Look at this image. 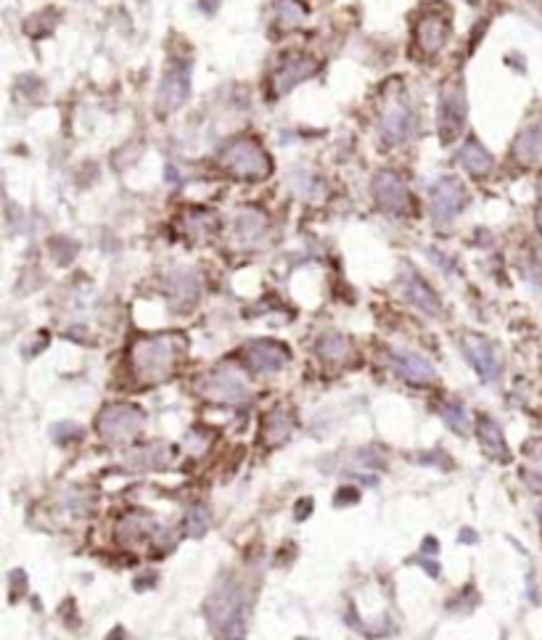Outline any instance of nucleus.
Segmentation results:
<instances>
[{
	"mask_svg": "<svg viewBox=\"0 0 542 640\" xmlns=\"http://www.w3.org/2000/svg\"><path fill=\"white\" fill-rule=\"evenodd\" d=\"M188 350L185 336L180 333H159V336H141L133 342L127 358L130 371L141 384H159L167 381L180 366Z\"/></svg>",
	"mask_w": 542,
	"mask_h": 640,
	"instance_id": "obj_1",
	"label": "nucleus"
},
{
	"mask_svg": "<svg viewBox=\"0 0 542 640\" xmlns=\"http://www.w3.org/2000/svg\"><path fill=\"white\" fill-rule=\"evenodd\" d=\"M207 619L217 638H244L249 619L246 590L236 583L217 587L207 603Z\"/></svg>",
	"mask_w": 542,
	"mask_h": 640,
	"instance_id": "obj_2",
	"label": "nucleus"
},
{
	"mask_svg": "<svg viewBox=\"0 0 542 640\" xmlns=\"http://www.w3.org/2000/svg\"><path fill=\"white\" fill-rule=\"evenodd\" d=\"M143 411L138 405H130V402H116V405H107L101 413H99V434L101 439L108 445H127L133 442L141 428H143Z\"/></svg>",
	"mask_w": 542,
	"mask_h": 640,
	"instance_id": "obj_3",
	"label": "nucleus"
},
{
	"mask_svg": "<svg viewBox=\"0 0 542 640\" xmlns=\"http://www.w3.org/2000/svg\"><path fill=\"white\" fill-rule=\"evenodd\" d=\"M222 164H225V169H230L236 177H244V180H265L272 172L268 151L252 138H241V141L230 143L222 151Z\"/></svg>",
	"mask_w": 542,
	"mask_h": 640,
	"instance_id": "obj_4",
	"label": "nucleus"
},
{
	"mask_svg": "<svg viewBox=\"0 0 542 640\" xmlns=\"http://www.w3.org/2000/svg\"><path fill=\"white\" fill-rule=\"evenodd\" d=\"M196 392L204 394L212 402H225V405H241L249 400V384L246 378L230 366L217 368L215 374L204 376L196 384Z\"/></svg>",
	"mask_w": 542,
	"mask_h": 640,
	"instance_id": "obj_5",
	"label": "nucleus"
},
{
	"mask_svg": "<svg viewBox=\"0 0 542 640\" xmlns=\"http://www.w3.org/2000/svg\"><path fill=\"white\" fill-rule=\"evenodd\" d=\"M466 122V96L460 85H447L439 99V135L442 143H452Z\"/></svg>",
	"mask_w": 542,
	"mask_h": 640,
	"instance_id": "obj_6",
	"label": "nucleus"
},
{
	"mask_svg": "<svg viewBox=\"0 0 542 640\" xmlns=\"http://www.w3.org/2000/svg\"><path fill=\"white\" fill-rule=\"evenodd\" d=\"M466 207V188L455 177H444L432 188V214L436 225L452 222Z\"/></svg>",
	"mask_w": 542,
	"mask_h": 640,
	"instance_id": "obj_7",
	"label": "nucleus"
},
{
	"mask_svg": "<svg viewBox=\"0 0 542 640\" xmlns=\"http://www.w3.org/2000/svg\"><path fill=\"white\" fill-rule=\"evenodd\" d=\"M463 355L469 358V363L474 366V371L482 376L485 384H495L500 378V360L492 350L487 339H482L479 333H463L460 339Z\"/></svg>",
	"mask_w": 542,
	"mask_h": 640,
	"instance_id": "obj_8",
	"label": "nucleus"
},
{
	"mask_svg": "<svg viewBox=\"0 0 542 640\" xmlns=\"http://www.w3.org/2000/svg\"><path fill=\"white\" fill-rule=\"evenodd\" d=\"M374 194H376V202H379L383 212L402 214L410 210L408 186L397 172H381L379 177L374 180Z\"/></svg>",
	"mask_w": 542,
	"mask_h": 640,
	"instance_id": "obj_9",
	"label": "nucleus"
},
{
	"mask_svg": "<svg viewBox=\"0 0 542 640\" xmlns=\"http://www.w3.org/2000/svg\"><path fill=\"white\" fill-rule=\"evenodd\" d=\"M244 358H246L252 371H257V374H275V371H280L288 363V350L280 342L260 339V342H252L244 350Z\"/></svg>",
	"mask_w": 542,
	"mask_h": 640,
	"instance_id": "obj_10",
	"label": "nucleus"
},
{
	"mask_svg": "<svg viewBox=\"0 0 542 640\" xmlns=\"http://www.w3.org/2000/svg\"><path fill=\"white\" fill-rule=\"evenodd\" d=\"M188 93H191V74H188V66H172L167 74H164L162 88H159V96H157V107L162 114L167 111H175L188 101Z\"/></svg>",
	"mask_w": 542,
	"mask_h": 640,
	"instance_id": "obj_11",
	"label": "nucleus"
},
{
	"mask_svg": "<svg viewBox=\"0 0 542 640\" xmlns=\"http://www.w3.org/2000/svg\"><path fill=\"white\" fill-rule=\"evenodd\" d=\"M315 72H318V61H315V58L297 56V58L286 61V64L275 72V77H272V88H275L278 96H283V93H288L294 85H299V82H305L307 77H313Z\"/></svg>",
	"mask_w": 542,
	"mask_h": 640,
	"instance_id": "obj_12",
	"label": "nucleus"
},
{
	"mask_svg": "<svg viewBox=\"0 0 542 640\" xmlns=\"http://www.w3.org/2000/svg\"><path fill=\"white\" fill-rule=\"evenodd\" d=\"M402 289H405L408 302H413L424 316L442 318V302H439V297L434 294V289L426 281H421L416 272L408 270V272H405V281H402Z\"/></svg>",
	"mask_w": 542,
	"mask_h": 640,
	"instance_id": "obj_13",
	"label": "nucleus"
},
{
	"mask_svg": "<svg viewBox=\"0 0 542 640\" xmlns=\"http://www.w3.org/2000/svg\"><path fill=\"white\" fill-rule=\"evenodd\" d=\"M391 363L397 366V371L405 376L410 384H432L436 378L434 366L418 352L410 350H391Z\"/></svg>",
	"mask_w": 542,
	"mask_h": 640,
	"instance_id": "obj_14",
	"label": "nucleus"
},
{
	"mask_svg": "<svg viewBox=\"0 0 542 640\" xmlns=\"http://www.w3.org/2000/svg\"><path fill=\"white\" fill-rule=\"evenodd\" d=\"M154 534H157V524L143 511H133V514L122 516L119 524H116V540H119V545H127V548L138 545V542H146Z\"/></svg>",
	"mask_w": 542,
	"mask_h": 640,
	"instance_id": "obj_15",
	"label": "nucleus"
},
{
	"mask_svg": "<svg viewBox=\"0 0 542 640\" xmlns=\"http://www.w3.org/2000/svg\"><path fill=\"white\" fill-rule=\"evenodd\" d=\"M381 135L391 146L405 143L413 135V114L405 107L386 108V114L381 117Z\"/></svg>",
	"mask_w": 542,
	"mask_h": 640,
	"instance_id": "obj_16",
	"label": "nucleus"
},
{
	"mask_svg": "<svg viewBox=\"0 0 542 640\" xmlns=\"http://www.w3.org/2000/svg\"><path fill=\"white\" fill-rule=\"evenodd\" d=\"M479 439H482V447H485L487 458H492L495 463H508L511 461V450L505 445V437L489 416L479 419Z\"/></svg>",
	"mask_w": 542,
	"mask_h": 640,
	"instance_id": "obj_17",
	"label": "nucleus"
},
{
	"mask_svg": "<svg viewBox=\"0 0 542 640\" xmlns=\"http://www.w3.org/2000/svg\"><path fill=\"white\" fill-rule=\"evenodd\" d=\"M447 35H450V27L442 16H424L416 38H418V46L424 54H436L447 43Z\"/></svg>",
	"mask_w": 542,
	"mask_h": 640,
	"instance_id": "obj_18",
	"label": "nucleus"
},
{
	"mask_svg": "<svg viewBox=\"0 0 542 640\" xmlns=\"http://www.w3.org/2000/svg\"><path fill=\"white\" fill-rule=\"evenodd\" d=\"M294 428V413L286 411V408H275L265 416V424H262V442L265 445H280L288 439Z\"/></svg>",
	"mask_w": 542,
	"mask_h": 640,
	"instance_id": "obj_19",
	"label": "nucleus"
},
{
	"mask_svg": "<svg viewBox=\"0 0 542 640\" xmlns=\"http://www.w3.org/2000/svg\"><path fill=\"white\" fill-rule=\"evenodd\" d=\"M513 157L521 164H532L542 157V125H532L521 130V135L513 143Z\"/></svg>",
	"mask_w": 542,
	"mask_h": 640,
	"instance_id": "obj_20",
	"label": "nucleus"
},
{
	"mask_svg": "<svg viewBox=\"0 0 542 640\" xmlns=\"http://www.w3.org/2000/svg\"><path fill=\"white\" fill-rule=\"evenodd\" d=\"M172 461V450L164 445H149L130 455V469H162Z\"/></svg>",
	"mask_w": 542,
	"mask_h": 640,
	"instance_id": "obj_21",
	"label": "nucleus"
},
{
	"mask_svg": "<svg viewBox=\"0 0 542 640\" xmlns=\"http://www.w3.org/2000/svg\"><path fill=\"white\" fill-rule=\"evenodd\" d=\"M458 160H460V164H463L471 175H477V177L487 175L489 169H492V157H489L479 143H474V141L460 149V157H458Z\"/></svg>",
	"mask_w": 542,
	"mask_h": 640,
	"instance_id": "obj_22",
	"label": "nucleus"
},
{
	"mask_svg": "<svg viewBox=\"0 0 542 640\" xmlns=\"http://www.w3.org/2000/svg\"><path fill=\"white\" fill-rule=\"evenodd\" d=\"M318 352H321V358L331 360V363H344L352 355V344L341 333H328L318 342Z\"/></svg>",
	"mask_w": 542,
	"mask_h": 640,
	"instance_id": "obj_23",
	"label": "nucleus"
},
{
	"mask_svg": "<svg viewBox=\"0 0 542 640\" xmlns=\"http://www.w3.org/2000/svg\"><path fill=\"white\" fill-rule=\"evenodd\" d=\"M169 294H172V299H175L177 305H180V299H185V307L194 305L196 297H199V281H196V275H191V272H177V275H172V281H169Z\"/></svg>",
	"mask_w": 542,
	"mask_h": 640,
	"instance_id": "obj_24",
	"label": "nucleus"
},
{
	"mask_svg": "<svg viewBox=\"0 0 542 640\" xmlns=\"http://www.w3.org/2000/svg\"><path fill=\"white\" fill-rule=\"evenodd\" d=\"M439 413H442V421L452 428L455 434H469V431H471V413L466 411V405H460V402H447V405H442Z\"/></svg>",
	"mask_w": 542,
	"mask_h": 640,
	"instance_id": "obj_25",
	"label": "nucleus"
},
{
	"mask_svg": "<svg viewBox=\"0 0 542 640\" xmlns=\"http://www.w3.org/2000/svg\"><path fill=\"white\" fill-rule=\"evenodd\" d=\"M210 527H212V514H210V508H207L204 503L191 506V511H188V516H185V532L191 534V537H204Z\"/></svg>",
	"mask_w": 542,
	"mask_h": 640,
	"instance_id": "obj_26",
	"label": "nucleus"
},
{
	"mask_svg": "<svg viewBox=\"0 0 542 640\" xmlns=\"http://www.w3.org/2000/svg\"><path fill=\"white\" fill-rule=\"evenodd\" d=\"M275 16H278L280 27H294L305 19V11L297 0H278L275 3Z\"/></svg>",
	"mask_w": 542,
	"mask_h": 640,
	"instance_id": "obj_27",
	"label": "nucleus"
},
{
	"mask_svg": "<svg viewBox=\"0 0 542 640\" xmlns=\"http://www.w3.org/2000/svg\"><path fill=\"white\" fill-rule=\"evenodd\" d=\"M51 434H54V439L58 442V445H66V442H80L82 434H85V428L72 424V421H64V424H58V427L51 428Z\"/></svg>",
	"mask_w": 542,
	"mask_h": 640,
	"instance_id": "obj_28",
	"label": "nucleus"
},
{
	"mask_svg": "<svg viewBox=\"0 0 542 640\" xmlns=\"http://www.w3.org/2000/svg\"><path fill=\"white\" fill-rule=\"evenodd\" d=\"M185 447H188V453H194V455H202L207 447H210V434H199L196 428L185 437Z\"/></svg>",
	"mask_w": 542,
	"mask_h": 640,
	"instance_id": "obj_29",
	"label": "nucleus"
},
{
	"mask_svg": "<svg viewBox=\"0 0 542 640\" xmlns=\"http://www.w3.org/2000/svg\"><path fill=\"white\" fill-rule=\"evenodd\" d=\"M262 225H265V217L257 212H244L241 214V220H238V228H241L244 233H260Z\"/></svg>",
	"mask_w": 542,
	"mask_h": 640,
	"instance_id": "obj_30",
	"label": "nucleus"
},
{
	"mask_svg": "<svg viewBox=\"0 0 542 640\" xmlns=\"http://www.w3.org/2000/svg\"><path fill=\"white\" fill-rule=\"evenodd\" d=\"M357 497H360V495H357V489L347 487V489L336 492V506H347V503H355Z\"/></svg>",
	"mask_w": 542,
	"mask_h": 640,
	"instance_id": "obj_31",
	"label": "nucleus"
},
{
	"mask_svg": "<svg viewBox=\"0 0 542 640\" xmlns=\"http://www.w3.org/2000/svg\"><path fill=\"white\" fill-rule=\"evenodd\" d=\"M310 511H313V500L307 497V500H302V503H299L297 519H299V522H302V519H307V516H310Z\"/></svg>",
	"mask_w": 542,
	"mask_h": 640,
	"instance_id": "obj_32",
	"label": "nucleus"
},
{
	"mask_svg": "<svg viewBox=\"0 0 542 640\" xmlns=\"http://www.w3.org/2000/svg\"><path fill=\"white\" fill-rule=\"evenodd\" d=\"M424 545H426V548H424L426 553H436V540H434V537H429V540H426Z\"/></svg>",
	"mask_w": 542,
	"mask_h": 640,
	"instance_id": "obj_33",
	"label": "nucleus"
},
{
	"mask_svg": "<svg viewBox=\"0 0 542 640\" xmlns=\"http://www.w3.org/2000/svg\"><path fill=\"white\" fill-rule=\"evenodd\" d=\"M460 540H463V542H477V532H471V530H469V532L460 534Z\"/></svg>",
	"mask_w": 542,
	"mask_h": 640,
	"instance_id": "obj_34",
	"label": "nucleus"
},
{
	"mask_svg": "<svg viewBox=\"0 0 542 640\" xmlns=\"http://www.w3.org/2000/svg\"><path fill=\"white\" fill-rule=\"evenodd\" d=\"M540 228H542V207H540Z\"/></svg>",
	"mask_w": 542,
	"mask_h": 640,
	"instance_id": "obj_35",
	"label": "nucleus"
},
{
	"mask_svg": "<svg viewBox=\"0 0 542 640\" xmlns=\"http://www.w3.org/2000/svg\"><path fill=\"white\" fill-rule=\"evenodd\" d=\"M540 524H542V511H540Z\"/></svg>",
	"mask_w": 542,
	"mask_h": 640,
	"instance_id": "obj_36",
	"label": "nucleus"
}]
</instances>
